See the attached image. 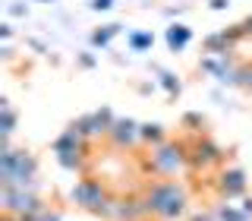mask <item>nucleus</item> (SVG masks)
Segmentation results:
<instances>
[{
    "mask_svg": "<svg viewBox=\"0 0 252 221\" xmlns=\"http://www.w3.org/2000/svg\"><path fill=\"white\" fill-rule=\"evenodd\" d=\"M220 180H224L220 186H224V193H227V196H236V193H243V186H246V180H243V171H227Z\"/></svg>",
    "mask_w": 252,
    "mask_h": 221,
    "instance_id": "obj_4",
    "label": "nucleus"
},
{
    "mask_svg": "<svg viewBox=\"0 0 252 221\" xmlns=\"http://www.w3.org/2000/svg\"><path fill=\"white\" fill-rule=\"evenodd\" d=\"M92 6H94V10H107V6H110V0H94Z\"/></svg>",
    "mask_w": 252,
    "mask_h": 221,
    "instance_id": "obj_9",
    "label": "nucleus"
},
{
    "mask_svg": "<svg viewBox=\"0 0 252 221\" xmlns=\"http://www.w3.org/2000/svg\"><path fill=\"white\" fill-rule=\"evenodd\" d=\"M148 212H158L164 218H173L183 212V193H180L173 184H158L152 193H148Z\"/></svg>",
    "mask_w": 252,
    "mask_h": 221,
    "instance_id": "obj_1",
    "label": "nucleus"
},
{
    "mask_svg": "<svg viewBox=\"0 0 252 221\" xmlns=\"http://www.w3.org/2000/svg\"><path fill=\"white\" fill-rule=\"evenodd\" d=\"M148 41H152V38H148V35H136V38H132V44H136V47H142V44H148Z\"/></svg>",
    "mask_w": 252,
    "mask_h": 221,
    "instance_id": "obj_8",
    "label": "nucleus"
},
{
    "mask_svg": "<svg viewBox=\"0 0 252 221\" xmlns=\"http://www.w3.org/2000/svg\"><path fill=\"white\" fill-rule=\"evenodd\" d=\"M180 161H183V158H180V148H164V152L155 158V168H164V171H170V168H177Z\"/></svg>",
    "mask_w": 252,
    "mask_h": 221,
    "instance_id": "obj_5",
    "label": "nucleus"
},
{
    "mask_svg": "<svg viewBox=\"0 0 252 221\" xmlns=\"http://www.w3.org/2000/svg\"><path fill=\"white\" fill-rule=\"evenodd\" d=\"M3 202H6L10 212H19L22 221H26V215H35V212H38V199L29 196L26 189H22V193H16V189H3Z\"/></svg>",
    "mask_w": 252,
    "mask_h": 221,
    "instance_id": "obj_2",
    "label": "nucleus"
},
{
    "mask_svg": "<svg viewBox=\"0 0 252 221\" xmlns=\"http://www.w3.org/2000/svg\"><path fill=\"white\" fill-rule=\"evenodd\" d=\"M73 199L76 202H82V205H89V209H104V193H101V186L94 184V180H85V184H79L73 189Z\"/></svg>",
    "mask_w": 252,
    "mask_h": 221,
    "instance_id": "obj_3",
    "label": "nucleus"
},
{
    "mask_svg": "<svg viewBox=\"0 0 252 221\" xmlns=\"http://www.w3.org/2000/svg\"><path fill=\"white\" fill-rule=\"evenodd\" d=\"M142 136H145V139H158V136H161V126H145Z\"/></svg>",
    "mask_w": 252,
    "mask_h": 221,
    "instance_id": "obj_7",
    "label": "nucleus"
},
{
    "mask_svg": "<svg viewBox=\"0 0 252 221\" xmlns=\"http://www.w3.org/2000/svg\"><path fill=\"white\" fill-rule=\"evenodd\" d=\"M167 41H170V47H183V44L189 41V32H186L183 26H173L170 35H167Z\"/></svg>",
    "mask_w": 252,
    "mask_h": 221,
    "instance_id": "obj_6",
    "label": "nucleus"
}]
</instances>
